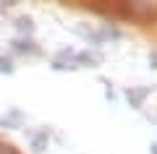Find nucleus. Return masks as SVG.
Returning <instances> with one entry per match:
<instances>
[{
  "label": "nucleus",
  "mask_w": 157,
  "mask_h": 154,
  "mask_svg": "<svg viewBox=\"0 0 157 154\" xmlns=\"http://www.w3.org/2000/svg\"><path fill=\"white\" fill-rule=\"evenodd\" d=\"M0 154H16V149L13 146H0Z\"/></svg>",
  "instance_id": "obj_9"
},
{
  "label": "nucleus",
  "mask_w": 157,
  "mask_h": 154,
  "mask_svg": "<svg viewBox=\"0 0 157 154\" xmlns=\"http://www.w3.org/2000/svg\"><path fill=\"white\" fill-rule=\"evenodd\" d=\"M149 154H157V144H152V146H149Z\"/></svg>",
  "instance_id": "obj_11"
},
{
  "label": "nucleus",
  "mask_w": 157,
  "mask_h": 154,
  "mask_svg": "<svg viewBox=\"0 0 157 154\" xmlns=\"http://www.w3.org/2000/svg\"><path fill=\"white\" fill-rule=\"evenodd\" d=\"M16 26H18V32H26V34L34 32V21H32L29 16H18V18H16Z\"/></svg>",
  "instance_id": "obj_5"
},
{
  "label": "nucleus",
  "mask_w": 157,
  "mask_h": 154,
  "mask_svg": "<svg viewBox=\"0 0 157 154\" xmlns=\"http://www.w3.org/2000/svg\"><path fill=\"white\" fill-rule=\"evenodd\" d=\"M11 118H16V120H21V112H18V110H11ZM0 126H8V128H13L11 126V120H8V118H3V115H0Z\"/></svg>",
  "instance_id": "obj_8"
},
{
  "label": "nucleus",
  "mask_w": 157,
  "mask_h": 154,
  "mask_svg": "<svg viewBox=\"0 0 157 154\" xmlns=\"http://www.w3.org/2000/svg\"><path fill=\"white\" fill-rule=\"evenodd\" d=\"M152 94V86H128L126 89V97H128L131 107H136V110H141V105H144V99Z\"/></svg>",
  "instance_id": "obj_1"
},
{
  "label": "nucleus",
  "mask_w": 157,
  "mask_h": 154,
  "mask_svg": "<svg viewBox=\"0 0 157 154\" xmlns=\"http://www.w3.org/2000/svg\"><path fill=\"white\" fill-rule=\"evenodd\" d=\"M149 66H152V68H157V50L149 55Z\"/></svg>",
  "instance_id": "obj_10"
},
{
  "label": "nucleus",
  "mask_w": 157,
  "mask_h": 154,
  "mask_svg": "<svg viewBox=\"0 0 157 154\" xmlns=\"http://www.w3.org/2000/svg\"><path fill=\"white\" fill-rule=\"evenodd\" d=\"M13 71H16L13 60H11V58H6V55H0V73H3V76H11Z\"/></svg>",
  "instance_id": "obj_6"
},
{
  "label": "nucleus",
  "mask_w": 157,
  "mask_h": 154,
  "mask_svg": "<svg viewBox=\"0 0 157 154\" xmlns=\"http://www.w3.org/2000/svg\"><path fill=\"white\" fill-rule=\"evenodd\" d=\"M50 68H52V71H76L78 66H76V63H63V60H52V66H50Z\"/></svg>",
  "instance_id": "obj_7"
},
{
  "label": "nucleus",
  "mask_w": 157,
  "mask_h": 154,
  "mask_svg": "<svg viewBox=\"0 0 157 154\" xmlns=\"http://www.w3.org/2000/svg\"><path fill=\"white\" fill-rule=\"evenodd\" d=\"M11 44H13L16 52H29V55H37V52H39V47L34 44L32 37H18V39H13Z\"/></svg>",
  "instance_id": "obj_2"
},
{
  "label": "nucleus",
  "mask_w": 157,
  "mask_h": 154,
  "mask_svg": "<svg viewBox=\"0 0 157 154\" xmlns=\"http://www.w3.org/2000/svg\"><path fill=\"white\" fill-rule=\"evenodd\" d=\"M100 60H102L100 52H89V50H86V52H78V55L73 58V63H76L78 68H81V66H97Z\"/></svg>",
  "instance_id": "obj_3"
},
{
  "label": "nucleus",
  "mask_w": 157,
  "mask_h": 154,
  "mask_svg": "<svg viewBox=\"0 0 157 154\" xmlns=\"http://www.w3.org/2000/svg\"><path fill=\"white\" fill-rule=\"evenodd\" d=\"M32 149H34V152H45V149H47V128H45V131H39V133H34V136H32Z\"/></svg>",
  "instance_id": "obj_4"
}]
</instances>
